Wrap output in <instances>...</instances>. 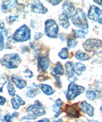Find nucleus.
Returning a JSON list of instances; mask_svg holds the SVG:
<instances>
[{
    "label": "nucleus",
    "mask_w": 102,
    "mask_h": 122,
    "mask_svg": "<svg viewBox=\"0 0 102 122\" xmlns=\"http://www.w3.org/2000/svg\"><path fill=\"white\" fill-rule=\"evenodd\" d=\"M6 99L3 97L0 96V105H3L4 103H6Z\"/></svg>",
    "instance_id": "obj_36"
},
{
    "label": "nucleus",
    "mask_w": 102,
    "mask_h": 122,
    "mask_svg": "<svg viewBox=\"0 0 102 122\" xmlns=\"http://www.w3.org/2000/svg\"><path fill=\"white\" fill-rule=\"evenodd\" d=\"M75 9V5L73 3L70 2L68 1H65L62 5V14H65L68 18H70L71 15L74 12Z\"/></svg>",
    "instance_id": "obj_12"
},
{
    "label": "nucleus",
    "mask_w": 102,
    "mask_h": 122,
    "mask_svg": "<svg viewBox=\"0 0 102 122\" xmlns=\"http://www.w3.org/2000/svg\"><path fill=\"white\" fill-rule=\"evenodd\" d=\"M73 69L75 75H77V76H80L82 75V73L86 70V67L81 62H76L75 65H73Z\"/></svg>",
    "instance_id": "obj_21"
},
{
    "label": "nucleus",
    "mask_w": 102,
    "mask_h": 122,
    "mask_svg": "<svg viewBox=\"0 0 102 122\" xmlns=\"http://www.w3.org/2000/svg\"><path fill=\"white\" fill-rule=\"evenodd\" d=\"M26 111L28 113L27 116L21 118V120H35L46 114V110L39 100H36L34 104L29 105L27 108Z\"/></svg>",
    "instance_id": "obj_1"
},
{
    "label": "nucleus",
    "mask_w": 102,
    "mask_h": 122,
    "mask_svg": "<svg viewBox=\"0 0 102 122\" xmlns=\"http://www.w3.org/2000/svg\"><path fill=\"white\" fill-rule=\"evenodd\" d=\"M58 56L60 59H62V60H66V59H68L70 54H69L68 48H63L61 49V50L59 52Z\"/></svg>",
    "instance_id": "obj_27"
},
{
    "label": "nucleus",
    "mask_w": 102,
    "mask_h": 122,
    "mask_svg": "<svg viewBox=\"0 0 102 122\" xmlns=\"http://www.w3.org/2000/svg\"><path fill=\"white\" fill-rule=\"evenodd\" d=\"M13 109L14 110L19 109L21 106L24 105L26 104L25 101H24L22 98L18 95H15L10 101Z\"/></svg>",
    "instance_id": "obj_17"
},
{
    "label": "nucleus",
    "mask_w": 102,
    "mask_h": 122,
    "mask_svg": "<svg viewBox=\"0 0 102 122\" xmlns=\"http://www.w3.org/2000/svg\"><path fill=\"white\" fill-rule=\"evenodd\" d=\"M13 118L12 116V114H10L9 113L6 114L4 117V120H5V122H12L13 120Z\"/></svg>",
    "instance_id": "obj_32"
},
{
    "label": "nucleus",
    "mask_w": 102,
    "mask_h": 122,
    "mask_svg": "<svg viewBox=\"0 0 102 122\" xmlns=\"http://www.w3.org/2000/svg\"><path fill=\"white\" fill-rule=\"evenodd\" d=\"M50 122V120L48 118H44L41 120H39L38 122Z\"/></svg>",
    "instance_id": "obj_38"
},
{
    "label": "nucleus",
    "mask_w": 102,
    "mask_h": 122,
    "mask_svg": "<svg viewBox=\"0 0 102 122\" xmlns=\"http://www.w3.org/2000/svg\"><path fill=\"white\" fill-rule=\"evenodd\" d=\"M88 30H72L71 34L75 39H84L88 34Z\"/></svg>",
    "instance_id": "obj_20"
},
{
    "label": "nucleus",
    "mask_w": 102,
    "mask_h": 122,
    "mask_svg": "<svg viewBox=\"0 0 102 122\" xmlns=\"http://www.w3.org/2000/svg\"><path fill=\"white\" fill-rule=\"evenodd\" d=\"M82 122V121H77V122Z\"/></svg>",
    "instance_id": "obj_44"
},
{
    "label": "nucleus",
    "mask_w": 102,
    "mask_h": 122,
    "mask_svg": "<svg viewBox=\"0 0 102 122\" xmlns=\"http://www.w3.org/2000/svg\"><path fill=\"white\" fill-rule=\"evenodd\" d=\"M59 22L60 25L63 27L65 29H68L70 26V22L68 18L63 14H61L59 16Z\"/></svg>",
    "instance_id": "obj_25"
},
{
    "label": "nucleus",
    "mask_w": 102,
    "mask_h": 122,
    "mask_svg": "<svg viewBox=\"0 0 102 122\" xmlns=\"http://www.w3.org/2000/svg\"><path fill=\"white\" fill-rule=\"evenodd\" d=\"M102 42L100 39H89L84 43L83 47L84 50L88 52H91L96 50V49L102 48Z\"/></svg>",
    "instance_id": "obj_8"
},
{
    "label": "nucleus",
    "mask_w": 102,
    "mask_h": 122,
    "mask_svg": "<svg viewBox=\"0 0 102 122\" xmlns=\"http://www.w3.org/2000/svg\"><path fill=\"white\" fill-rule=\"evenodd\" d=\"M86 98L91 101H93L97 98V93L94 91L88 90L86 91Z\"/></svg>",
    "instance_id": "obj_28"
},
{
    "label": "nucleus",
    "mask_w": 102,
    "mask_h": 122,
    "mask_svg": "<svg viewBox=\"0 0 102 122\" xmlns=\"http://www.w3.org/2000/svg\"><path fill=\"white\" fill-rule=\"evenodd\" d=\"M78 41L73 38H68L67 39V46L68 48H73L77 46Z\"/></svg>",
    "instance_id": "obj_29"
},
{
    "label": "nucleus",
    "mask_w": 102,
    "mask_h": 122,
    "mask_svg": "<svg viewBox=\"0 0 102 122\" xmlns=\"http://www.w3.org/2000/svg\"><path fill=\"white\" fill-rule=\"evenodd\" d=\"M40 93L39 87L35 84H32L30 86L27 87L26 96L29 98H34Z\"/></svg>",
    "instance_id": "obj_19"
},
{
    "label": "nucleus",
    "mask_w": 102,
    "mask_h": 122,
    "mask_svg": "<svg viewBox=\"0 0 102 122\" xmlns=\"http://www.w3.org/2000/svg\"><path fill=\"white\" fill-rule=\"evenodd\" d=\"M31 10L36 14H45L48 12L47 9L44 6L42 2L39 1H35L31 5Z\"/></svg>",
    "instance_id": "obj_11"
},
{
    "label": "nucleus",
    "mask_w": 102,
    "mask_h": 122,
    "mask_svg": "<svg viewBox=\"0 0 102 122\" xmlns=\"http://www.w3.org/2000/svg\"><path fill=\"white\" fill-rule=\"evenodd\" d=\"M92 122H95V121H92Z\"/></svg>",
    "instance_id": "obj_45"
},
{
    "label": "nucleus",
    "mask_w": 102,
    "mask_h": 122,
    "mask_svg": "<svg viewBox=\"0 0 102 122\" xmlns=\"http://www.w3.org/2000/svg\"><path fill=\"white\" fill-rule=\"evenodd\" d=\"M47 2L50 3V4H52L54 6H56V5H58L59 3H61L62 2V1H61V0H59V1H53V0H52V1H47Z\"/></svg>",
    "instance_id": "obj_34"
},
{
    "label": "nucleus",
    "mask_w": 102,
    "mask_h": 122,
    "mask_svg": "<svg viewBox=\"0 0 102 122\" xmlns=\"http://www.w3.org/2000/svg\"><path fill=\"white\" fill-rule=\"evenodd\" d=\"M65 67H66V73L69 81L70 82H75V81H77V78L74 72L73 63L71 62L68 61L65 64Z\"/></svg>",
    "instance_id": "obj_9"
},
{
    "label": "nucleus",
    "mask_w": 102,
    "mask_h": 122,
    "mask_svg": "<svg viewBox=\"0 0 102 122\" xmlns=\"http://www.w3.org/2000/svg\"><path fill=\"white\" fill-rule=\"evenodd\" d=\"M59 32L58 26L54 19H48L45 23V34L49 38L56 39Z\"/></svg>",
    "instance_id": "obj_6"
},
{
    "label": "nucleus",
    "mask_w": 102,
    "mask_h": 122,
    "mask_svg": "<svg viewBox=\"0 0 102 122\" xmlns=\"http://www.w3.org/2000/svg\"><path fill=\"white\" fill-rule=\"evenodd\" d=\"M53 122H62V120L61 119H59L58 120H54V121H53Z\"/></svg>",
    "instance_id": "obj_42"
},
{
    "label": "nucleus",
    "mask_w": 102,
    "mask_h": 122,
    "mask_svg": "<svg viewBox=\"0 0 102 122\" xmlns=\"http://www.w3.org/2000/svg\"><path fill=\"white\" fill-rule=\"evenodd\" d=\"M6 76H4V75L0 76V84H1L2 85H4L7 82V79H6Z\"/></svg>",
    "instance_id": "obj_33"
},
{
    "label": "nucleus",
    "mask_w": 102,
    "mask_h": 122,
    "mask_svg": "<svg viewBox=\"0 0 102 122\" xmlns=\"http://www.w3.org/2000/svg\"><path fill=\"white\" fill-rule=\"evenodd\" d=\"M65 112L69 117L71 118H79L80 112L75 106V104L69 105H67L65 107Z\"/></svg>",
    "instance_id": "obj_14"
},
{
    "label": "nucleus",
    "mask_w": 102,
    "mask_h": 122,
    "mask_svg": "<svg viewBox=\"0 0 102 122\" xmlns=\"http://www.w3.org/2000/svg\"><path fill=\"white\" fill-rule=\"evenodd\" d=\"M4 23L1 20H0V28H4Z\"/></svg>",
    "instance_id": "obj_40"
},
{
    "label": "nucleus",
    "mask_w": 102,
    "mask_h": 122,
    "mask_svg": "<svg viewBox=\"0 0 102 122\" xmlns=\"http://www.w3.org/2000/svg\"><path fill=\"white\" fill-rule=\"evenodd\" d=\"M17 20H18V15H17L16 16L15 15H14V16L10 15L8 19V22H9V24H12L13 23H14L15 21H17Z\"/></svg>",
    "instance_id": "obj_31"
},
{
    "label": "nucleus",
    "mask_w": 102,
    "mask_h": 122,
    "mask_svg": "<svg viewBox=\"0 0 102 122\" xmlns=\"http://www.w3.org/2000/svg\"><path fill=\"white\" fill-rule=\"evenodd\" d=\"M8 31L5 28H0V51L4 48V38L7 37Z\"/></svg>",
    "instance_id": "obj_23"
},
{
    "label": "nucleus",
    "mask_w": 102,
    "mask_h": 122,
    "mask_svg": "<svg viewBox=\"0 0 102 122\" xmlns=\"http://www.w3.org/2000/svg\"><path fill=\"white\" fill-rule=\"evenodd\" d=\"M42 36H43V35H42V33H37L35 36V40H38V39H40V38L42 37Z\"/></svg>",
    "instance_id": "obj_37"
},
{
    "label": "nucleus",
    "mask_w": 102,
    "mask_h": 122,
    "mask_svg": "<svg viewBox=\"0 0 102 122\" xmlns=\"http://www.w3.org/2000/svg\"><path fill=\"white\" fill-rule=\"evenodd\" d=\"M85 89L84 87L77 85L75 82H70L68 87L67 93L66 95V98L67 100L71 101L73 100L77 97L84 92Z\"/></svg>",
    "instance_id": "obj_5"
},
{
    "label": "nucleus",
    "mask_w": 102,
    "mask_h": 122,
    "mask_svg": "<svg viewBox=\"0 0 102 122\" xmlns=\"http://www.w3.org/2000/svg\"><path fill=\"white\" fill-rule=\"evenodd\" d=\"M70 18L73 25L77 28L80 30H88L89 28L87 16L82 9L78 8L75 10Z\"/></svg>",
    "instance_id": "obj_2"
},
{
    "label": "nucleus",
    "mask_w": 102,
    "mask_h": 122,
    "mask_svg": "<svg viewBox=\"0 0 102 122\" xmlns=\"http://www.w3.org/2000/svg\"><path fill=\"white\" fill-rule=\"evenodd\" d=\"M1 112H1V110L0 109V118L1 117Z\"/></svg>",
    "instance_id": "obj_43"
},
{
    "label": "nucleus",
    "mask_w": 102,
    "mask_h": 122,
    "mask_svg": "<svg viewBox=\"0 0 102 122\" xmlns=\"http://www.w3.org/2000/svg\"><path fill=\"white\" fill-rule=\"evenodd\" d=\"M65 73V70L62 67V64L60 62H58L56 64V66L54 67L53 69V71L51 72L52 75H62Z\"/></svg>",
    "instance_id": "obj_22"
},
{
    "label": "nucleus",
    "mask_w": 102,
    "mask_h": 122,
    "mask_svg": "<svg viewBox=\"0 0 102 122\" xmlns=\"http://www.w3.org/2000/svg\"><path fill=\"white\" fill-rule=\"evenodd\" d=\"M7 90H8L9 94L10 96L14 97L15 95V89L14 86L12 84V83L10 81H9L7 84Z\"/></svg>",
    "instance_id": "obj_30"
},
{
    "label": "nucleus",
    "mask_w": 102,
    "mask_h": 122,
    "mask_svg": "<svg viewBox=\"0 0 102 122\" xmlns=\"http://www.w3.org/2000/svg\"><path fill=\"white\" fill-rule=\"evenodd\" d=\"M12 116L13 118H15V117H17V116H19V113L17 112H14L12 114Z\"/></svg>",
    "instance_id": "obj_39"
},
{
    "label": "nucleus",
    "mask_w": 102,
    "mask_h": 122,
    "mask_svg": "<svg viewBox=\"0 0 102 122\" xmlns=\"http://www.w3.org/2000/svg\"><path fill=\"white\" fill-rule=\"evenodd\" d=\"M21 62L22 59L18 53L6 54L0 60L1 65L8 69L17 68L21 63Z\"/></svg>",
    "instance_id": "obj_3"
},
{
    "label": "nucleus",
    "mask_w": 102,
    "mask_h": 122,
    "mask_svg": "<svg viewBox=\"0 0 102 122\" xmlns=\"http://www.w3.org/2000/svg\"><path fill=\"white\" fill-rule=\"evenodd\" d=\"M79 109L83 113L88 114L90 117H93L94 115V109L93 106L88 103L86 101L82 102L79 105Z\"/></svg>",
    "instance_id": "obj_13"
},
{
    "label": "nucleus",
    "mask_w": 102,
    "mask_h": 122,
    "mask_svg": "<svg viewBox=\"0 0 102 122\" xmlns=\"http://www.w3.org/2000/svg\"><path fill=\"white\" fill-rule=\"evenodd\" d=\"M50 64V60L48 56L40 57L38 61V66L42 72H46Z\"/></svg>",
    "instance_id": "obj_15"
},
{
    "label": "nucleus",
    "mask_w": 102,
    "mask_h": 122,
    "mask_svg": "<svg viewBox=\"0 0 102 122\" xmlns=\"http://www.w3.org/2000/svg\"><path fill=\"white\" fill-rule=\"evenodd\" d=\"M94 3H98V5H102V1H94Z\"/></svg>",
    "instance_id": "obj_41"
},
{
    "label": "nucleus",
    "mask_w": 102,
    "mask_h": 122,
    "mask_svg": "<svg viewBox=\"0 0 102 122\" xmlns=\"http://www.w3.org/2000/svg\"><path fill=\"white\" fill-rule=\"evenodd\" d=\"M18 6L17 1H3L1 5V9L3 12L6 14L10 10L15 9Z\"/></svg>",
    "instance_id": "obj_10"
},
{
    "label": "nucleus",
    "mask_w": 102,
    "mask_h": 122,
    "mask_svg": "<svg viewBox=\"0 0 102 122\" xmlns=\"http://www.w3.org/2000/svg\"><path fill=\"white\" fill-rule=\"evenodd\" d=\"M31 30L26 25H23L14 32L12 38L16 42H22L29 41L31 39Z\"/></svg>",
    "instance_id": "obj_4"
},
{
    "label": "nucleus",
    "mask_w": 102,
    "mask_h": 122,
    "mask_svg": "<svg viewBox=\"0 0 102 122\" xmlns=\"http://www.w3.org/2000/svg\"><path fill=\"white\" fill-rule=\"evenodd\" d=\"M48 77H46L44 75H39L38 77V80L39 81H45L47 79H48Z\"/></svg>",
    "instance_id": "obj_35"
},
{
    "label": "nucleus",
    "mask_w": 102,
    "mask_h": 122,
    "mask_svg": "<svg viewBox=\"0 0 102 122\" xmlns=\"http://www.w3.org/2000/svg\"><path fill=\"white\" fill-rule=\"evenodd\" d=\"M62 100L61 99L58 98L52 107V109L54 113H55V118L58 117L62 112Z\"/></svg>",
    "instance_id": "obj_18"
},
{
    "label": "nucleus",
    "mask_w": 102,
    "mask_h": 122,
    "mask_svg": "<svg viewBox=\"0 0 102 122\" xmlns=\"http://www.w3.org/2000/svg\"><path fill=\"white\" fill-rule=\"evenodd\" d=\"M38 87L42 90V91L45 94V95H47V96H50L54 94V91H53L51 86L47 84H40L38 86Z\"/></svg>",
    "instance_id": "obj_24"
},
{
    "label": "nucleus",
    "mask_w": 102,
    "mask_h": 122,
    "mask_svg": "<svg viewBox=\"0 0 102 122\" xmlns=\"http://www.w3.org/2000/svg\"><path fill=\"white\" fill-rule=\"evenodd\" d=\"M88 17L89 19L102 25V10L98 6L92 5L90 6L89 10L88 11Z\"/></svg>",
    "instance_id": "obj_7"
},
{
    "label": "nucleus",
    "mask_w": 102,
    "mask_h": 122,
    "mask_svg": "<svg viewBox=\"0 0 102 122\" xmlns=\"http://www.w3.org/2000/svg\"><path fill=\"white\" fill-rule=\"evenodd\" d=\"M11 80L12 82L14 83L15 86L19 89H22L27 86V82L21 77H19V76L15 75H12L11 76Z\"/></svg>",
    "instance_id": "obj_16"
},
{
    "label": "nucleus",
    "mask_w": 102,
    "mask_h": 122,
    "mask_svg": "<svg viewBox=\"0 0 102 122\" xmlns=\"http://www.w3.org/2000/svg\"><path fill=\"white\" fill-rule=\"evenodd\" d=\"M75 57L76 59L81 61H88L90 59V57L87 53L83 52L80 50H79L78 51H77V52L75 53Z\"/></svg>",
    "instance_id": "obj_26"
}]
</instances>
